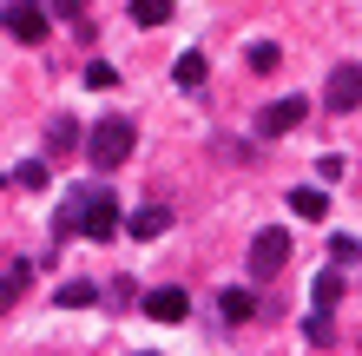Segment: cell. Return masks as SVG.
Masks as SVG:
<instances>
[{
    "label": "cell",
    "mask_w": 362,
    "mask_h": 356,
    "mask_svg": "<svg viewBox=\"0 0 362 356\" xmlns=\"http://www.w3.org/2000/svg\"><path fill=\"white\" fill-rule=\"evenodd\" d=\"M132 139H139V125L132 119H93V132H86V159L99 165V172H112V165H125L132 159Z\"/></svg>",
    "instance_id": "obj_1"
},
{
    "label": "cell",
    "mask_w": 362,
    "mask_h": 356,
    "mask_svg": "<svg viewBox=\"0 0 362 356\" xmlns=\"http://www.w3.org/2000/svg\"><path fill=\"white\" fill-rule=\"evenodd\" d=\"M119 224H125V212H119V198L105 192V185H86V212H79V238H93V244H105V238H119Z\"/></svg>",
    "instance_id": "obj_2"
},
{
    "label": "cell",
    "mask_w": 362,
    "mask_h": 356,
    "mask_svg": "<svg viewBox=\"0 0 362 356\" xmlns=\"http://www.w3.org/2000/svg\"><path fill=\"white\" fill-rule=\"evenodd\" d=\"M290 231H257L250 238V258H244V270H250V284H264V277H276V270L290 264Z\"/></svg>",
    "instance_id": "obj_3"
},
{
    "label": "cell",
    "mask_w": 362,
    "mask_h": 356,
    "mask_svg": "<svg viewBox=\"0 0 362 356\" xmlns=\"http://www.w3.org/2000/svg\"><path fill=\"white\" fill-rule=\"evenodd\" d=\"M0 27H7L20 47H40V40H47V7H40V0H7V7H0Z\"/></svg>",
    "instance_id": "obj_4"
},
{
    "label": "cell",
    "mask_w": 362,
    "mask_h": 356,
    "mask_svg": "<svg viewBox=\"0 0 362 356\" xmlns=\"http://www.w3.org/2000/svg\"><path fill=\"white\" fill-rule=\"evenodd\" d=\"M303 119H310V99L290 93V99H270V106L257 113V132H264V139H284V132H296Z\"/></svg>",
    "instance_id": "obj_5"
},
{
    "label": "cell",
    "mask_w": 362,
    "mask_h": 356,
    "mask_svg": "<svg viewBox=\"0 0 362 356\" xmlns=\"http://www.w3.org/2000/svg\"><path fill=\"white\" fill-rule=\"evenodd\" d=\"M145 317H152V323H185V317H191V290H185V284L145 290Z\"/></svg>",
    "instance_id": "obj_6"
},
{
    "label": "cell",
    "mask_w": 362,
    "mask_h": 356,
    "mask_svg": "<svg viewBox=\"0 0 362 356\" xmlns=\"http://www.w3.org/2000/svg\"><path fill=\"white\" fill-rule=\"evenodd\" d=\"M323 106H329V113H356V106H362V67H336V73H329Z\"/></svg>",
    "instance_id": "obj_7"
},
{
    "label": "cell",
    "mask_w": 362,
    "mask_h": 356,
    "mask_svg": "<svg viewBox=\"0 0 362 356\" xmlns=\"http://www.w3.org/2000/svg\"><path fill=\"white\" fill-rule=\"evenodd\" d=\"M119 231H132V238H165V231H172V212H165V205H139Z\"/></svg>",
    "instance_id": "obj_8"
},
{
    "label": "cell",
    "mask_w": 362,
    "mask_h": 356,
    "mask_svg": "<svg viewBox=\"0 0 362 356\" xmlns=\"http://www.w3.org/2000/svg\"><path fill=\"white\" fill-rule=\"evenodd\" d=\"M290 212L316 224V218H329V198H323V192H316V185H296V192H290Z\"/></svg>",
    "instance_id": "obj_9"
},
{
    "label": "cell",
    "mask_w": 362,
    "mask_h": 356,
    "mask_svg": "<svg viewBox=\"0 0 362 356\" xmlns=\"http://www.w3.org/2000/svg\"><path fill=\"white\" fill-rule=\"evenodd\" d=\"M53 304H59V310H86V304H99V284L73 277V284H59V290H53Z\"/></svg>",
    "instance_id": "obj_10"
},
{
    "label": "cell",
    "mask_w": 362,
    "mask_h": 356,
    "mask_svg": "<svg viewBox=\"0 0 362 356\" xmlns=\"http://www.w3.org/2000/svg\"><path fill=\"white\" fill-rule=\"evenodd\" d=\"M204 73H211V67H204V53H178V59H172V79H178L185 93H198V86H204Z\"/></svg>",
    "instance_id": "obj_11"
},
{
    "label": "cell",
    "mask_w": 362,
    "mask_h": 356,
    "mask_svg": "<svg viewBox=\"0 0 362 356\" xmlns=\"http://www.w3.org/2000/svg\"><path fill=\"white\" fill-rule=\"evenodd\" d=\"M310 297H316V310H336V304H343V264H329L323 277H316Z\"/></svg>",
    "instance_id": "obj_12"
},
{
    "label": "cell",
    "mask_w": 362,
    "mask_h": 356,
    "mask_svg": "<svg viewBox=\"0 0 362 356\" xmlns=\"http://www.w3.org/2000/svg\"><path fill=\"white\" fill-rule=\"evenodd\" d=\"M27 284H33V264H13L7 277H0V310H13L20 297H27Z\"/></svg>",
    "instance_id": "obj_13"
},
{
    "label": "cell",
    "mask_w": 362,
    "mask_h": 356,
    "mask_svg": "<svg viewBox=\"0 0 362 356\" xmlns=\"http://www.w3.org/2000/svg\"><path fill=\"white\" fill-rule=\"evenodd\" d=\"M79 212H86V192H73L66 205H59V218H53V238H79Z\"/></svg>",
    "instance_id": "obj_14"
},
{
    "label": "cell",
    "mask_w": 362,
    "mask_h": 356,
    "mask_svg": "<svg viewBox=\"0 0 362 356\" xmlns=\"http://www.w3.org/2000/svg\"><path fill=\"white\" fill-rule=\"evenodd\" d=\"M218 310H224V323H244V317H250V310H257V297H250V290H238V284H230Z\"/></svg>",
    "instance_id": "obj_15"
},
{
    "label": "cell",
    "mask_w": 362,
    "mask_h": 356,
    "mask_svg": "<svg viewBox=\"0 0 362 356\" xmlns=\"http://www.w3.org/2000/svg\"><path fill=\"white\" fill-rule=\"evenodd\" d=\"M132 20L139 27H165L172 20V0H132Z\"/></svg>",
    "instance_id": "obj_16"
},
{
    "label": "cell",
    "mask_w": 362,
    "mask_h": 356,
    "mask_svg": "<svg viewBox=\"0 0 362 356\" xmlns=\"http://www.w3.org/2000/svg\"><path fill=\"white\" fill-rule=\"evenodd\" d=\"M73 145H79L73 119H53V125H47V152H73Z\"/></svg>",
    "instance_id": "obj_17"
},
{
    "label": "cell",
    "mask_w": 362,
    "mask_h": 356,
    "mask_svg": "<svg viewBox=\"0 0 362 356\" xmlns=\"http://www.w3.org/2000/svg\"><path fill=\"white\" fill-rule=\"evenodd\" d=\"M303 337H310L316 350H329V343H336V323H329V310H316V317L303 323Z\"/></svg>",
    "instance_id": "obj_18"
},
{
    "label": "cell",
    "mask_w": 362,
    "mask_h": 356,
    "mask_svg": "<svg viewBox=\"0 0 362 356\" xmlns=\"http://www.w3.org/2000/svg\"><path fill=\"white\" fill-rule=\"evenodd\" d=\"M13 185H27V192H47V165H40V159H27V165L13 172Z\"/></svg>",
    "instance_id": "obj_19"
},
{
    "label": "cell",
    "mask_w": 362,
    "mask_h": 356,
    "mask_svg": "<svg viewBox=\"0 0 362 356\" xmlns=\"http://www.w3.org/2000/svg\"><path fill=\"white\" fill-rule=\"evenodd\" d=\"M276 59H284V53H276L270 40H257V47H250V67H257V73H276Z\"/></svg>",
    "instance_id": "obj_20"
},
{
    "label": "cell",
    "mask_w": 362,
    "mask_h": 356,
    "mask_svg": "<svg viewBox=\"0 0 362 356\" xmlns=\"http://www.w3.org/2000/svg\"><path fill=\"white\" fill-rule=\"evenodd\" d=\"M86 86H93V93H105V86H119V73L105 67V59H93V67H86Z\"/></svg>",
    "instance_id": "obj_21"
},
{
    "label": "cell",
    "mask_w": 362,
    "mask_h": 356,
    "mask_svg": "<svg viewBox=\"0 0 362 356\" xmlns=\"http://www.w3.org/2000/svg\"><path fill=\"white\" fill-rule=\"evenodd\" d=\"M86 7H93V0H53V20H79Z\"/></svg>",
    "instance_id": "obj_22"
},
{
    "label": "cell",
    "mask_w": 362,
    "mask_h": 356,
    "mask_svg": "<svg viewBox=\"0 0 362 356\" xmlns=\"http://www.w3.org/2000/svg\"><path fill=\"white\" fill-rule=\"evenodd\" d=\"M0 185H7V178H0Z\"/></svg>",
    "instance_id": "obj_23"
}]
</instances>
